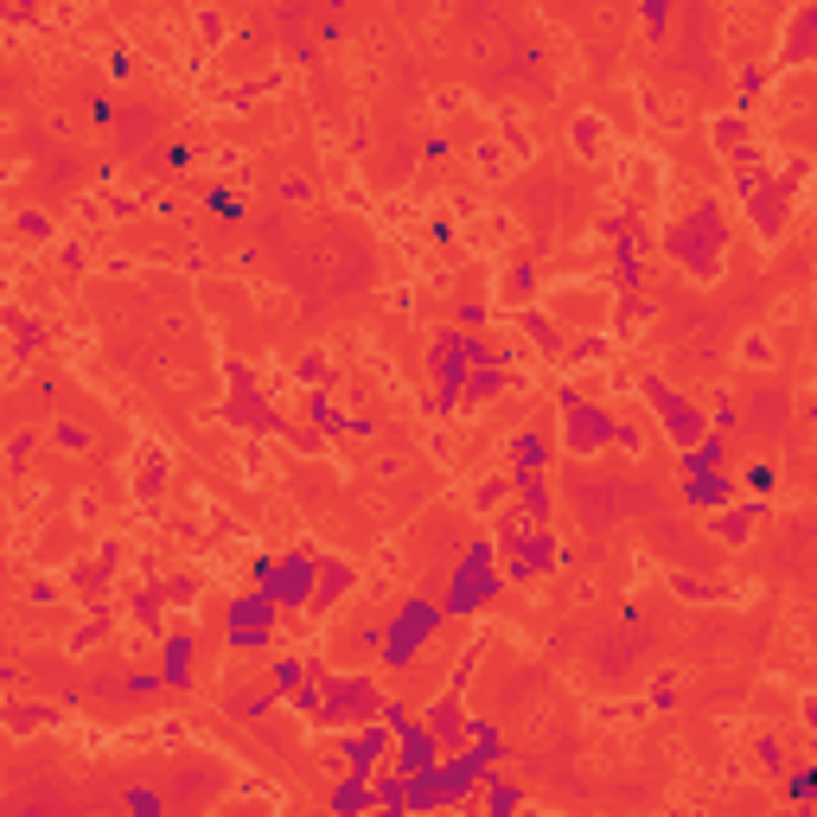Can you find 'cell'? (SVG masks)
<instances>
[{
	"label": "cell",
	"instance_id": "obj_1",
	"mask_svg": "<svg viewBox=\"0 0 817 817\" xmlns=\"http://www.w3.org/2000/svg\"><path fill=\"white\" fill-rule=\"evenodd\" d=\"M383 703H377V684L371 677H326L320 684V709L313 722H326V728H364V722H377Z\"/></svg>",
	"mask_w": 817,
	"mask_h": 817
},
{
	"label": "cell",
	"instance_id": "obj_2",
	"mask_svg": "<svg viewBox=\"0 0 817 817\" xmlns=\"http://www.w3.org/2000/svg\"><path fill=\"white\" fill-rule=\"evenodd\" d=\"M434 626H441V607H434V601H403L396 619H390V633H383V664H390V670H408V658L428 645Z\"/></svg>",
	"mask_w": 817,
	"mask_h": 817
},
{
	"label": "cell",
	"instance_id": "obj_3",
	"mask_svg": "<svg viewBox=\"0 0 817 817\" xmlns=\"http://www.w3.org/2000/svg\"><path fill=\"white\" fill-rule=\"evenodd\" d=\"M275 633V601L269 594H243L236 607H230V645L236 652H262Z\"/></svg>",
	"mask_w": 817,
	"mask_h": 817
},
{
	"label": "cell",
	"instance_id": "obj_4",
	"mask_svg": "<svg viewBox=\"0 0 817 817\" xmlns=\"http://www.w3.org/2000/svg\"><path fill=\"white\" fill-rule=\"evenodd\" d=\"M652 403H658V415H664V428L677 434V441H684V447H696V441H703V415H696V408H689L684 396H677V390H652Z\"/></svg>",
	"mask_w": 817,
	"mask_h": 817
},
{
	"label": "cell",
	"instance_id": "obj_5",
	"mask_svg": "<svg viewBox=\"0 0 817 817\" xmlns=\"http://www.w3.org/2000/svg\"><path fill=\"white\" fill-rule=\"evenodd\" d=\"M511 460H517V473H536V466L549 460V441H543V434H517V441H511Z\"/></svg>",
	"mask_w": 817,
	"mask_h": 817
},
{
	"label": "cell",
	"instance_id": "obj_6",
	"mask_svg": "<svg viewBox=\"0 0 817 817\" xmlns=\"http://www.w3.org/2000/svg\"><path fill=\"white\" fill-rule=\"evenodd\" d=\"M485 811H492V817H511V811H517V786H505L498 773H485Z\"/></svg>",
	"mask_w": 817,
	"mask_h": 817
},
{
	"label": "cell",
	"instance_id": "obj_7",
	"mask_svg": "<svg viewBox=\"0 0 817 817\" xmlns=\"http://www.w3.org/2000/svg\"><path fill=\"white\" fill-rule=\"evenodd\" d=\"M345 587H352V568H345V562H332V568H320V601H339Z\"/></svg>",
	"mask_w": 817,
	"mask_h": 817
},
{
	"label": "cell",
	"instance_id": "obj_8",
	"mask_svg": "<svg viewBox=\"0 0 817 817\" xmlns=\"http://www.w3.org/2000/svg\"><path fill=\"white\" fill-rule=\"evenodd\" d=\"M185 664H192V638H173L167 645V684H185Z\"/></svg>",
	"mask_w": 817,
	"mask_h": 817
},
{
	"label": "cell",
	"instance_id": "obj_9",
	"mask_svg": "<svg viewBox=\"0 0 817 817\" xmlns=\"http://www.w3.org/2000/svg\"><path fill=\"white\" fill-rule=\"evenodd\" d=\"M128 811L134 817H167V805H160L153 791H128Z\"/></svg>",
	"mask_w": 817,
	"mask_h": 817
}]
</instances>
